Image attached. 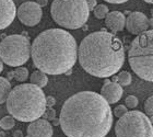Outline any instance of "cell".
<instances>
[{"instance_id":"14","label":"cell","mask_w":153,"mask_h":137,"mask_svg":"<svg viewBox=\"0 0 153 137\" xmlns=\"http://www.w3.org/2000/svg\"><path fill=\"white\" fill-rule=\"evenodd\" d=\"M105 24L113 33L121 32L126 26V18L120 11H112L105 18Z\"/></svg>"},{"instance_id":"9","label":"cell","mask_w":153,"mask_h":137,"mask_svg":"<svg viewBox=\"0 0 153 137\" xmlns=\"http://www.w3.org/2000/svg\"><path fill=\"white\" fill-rule=\"evenodd\" d=\"M16 16L22 24L26 26H35L41 22L43 11H42V7L38 6L37 2L26 1L19 7V9L16 11Z\"/></svg>"},{"instance_id":"34","label":"cell","mask_w":153,"mask_h":137,"mask_svg":"<svg viewBox=\"0 0 153 137\" xmlns=\"http://www.w3.org/2000/svg\"><path fill=\"white\" fill-rule=\"evenodd\" d=\"M26 137H30V136H29V135H27V136H26Z\"/></svg>"},{"instance_id":"24","label":"cell","mask_w":153,"mask_h":137,"mask_svg":"<svg viewBox=\"0 0 153 137\" xmlns=\"http://www.w3.org/2000/svg\"><path fill=\"white\" fill-rule=\"evenodd\" d=\"M44 115H45V120H53V121H54L55 116H56V111L51 108V109H48V110H46Z\"/></svg>"},{"instance_id":"10","label":"cell","mask_w":153,"mask_h":137,"mask_svg":"<svg viewBox=\"0 0 153 137\" xmlns=\"http://www.w3.org/2000/svg\"><path fill=\"white\" fill-rule=\"evenodd\" d=\"M149 25H150V21L148 19V16L139 11L131 12L126 19V29L131 34L139 35L142 32H146Z\"/></svg>"},{"instance_id":"32","label":"cell","mask_w":153,"mask_h":137,"mask_svg":"<svg viewBox=\"0 0 153 137\" xmlns=\"http://www.w3.org/2000/svg\"><path fill=\"white\" fill-rule=\"evenodd\" d=\"M2 69H3V61H2V59L0 58V73L2 71Z\"/></svg>"},{"instance_id":"25","label":"cell","mask_w":153,"mask_h":137,"mask_svg":"<svg viewBox=\"0 0 153 137\" xmlns=\"http://www.w3.org/2000/svg\"><path fill=\"white\" fill-rule=\"evenodd\" d=\"M46 103H47L48 108H51V106H54L55 105L56 100H55L54 97H46Z\"/></svg>"},{"instance_id":"30","label":"cell","mask_w":153,"mask_h":137,"mask_svg":"<svg viewBox=\"0 0 153 137\" xmlns=\"http://www.w3.org/2000/svg\"><path fill=\"white\" fill-rule=\"evenodd\" d=\"M7 76H8V78H7L8 80L13 79V78H14V71H9V73H7Z\"/></svg>"},{"instance_id":"21","label":"cell","mask_w":153,"mask_h":137,"mask_svg":"<svg viewBox=\"0 0 153 137\" xmlns=\"http://www.w3.org/2000/svg\"><path fill=\"white\" fill-rule=\"evenodd\" d=\"M144 112L148 116L153 118V96L149 97L144 102Z\"/></svg>"},{"instance_id":"19","label":"cell","mask_w":153,"mask_h":137,"mask_svg":"<svg viewBox=\"0 0 153 137\" xmlns=\"http://www.w3.org/2000/svg\"><path fill=\"white\" fill-rule=\"evenodd\" d=\"M93 13H94V16L96 19H104L109 13L108 7L105 4H97L95 7V9L93 10Z\"/></svg>"},{"instance_id":"20","label":"cell","mask_w":153,"mask_h":137,"mask_svg":"<svg viewBox=\"0 0 153 137\" xmlns=\"http://www.w3.org/2000/svg\"><path fill=\"white\" fill-rule=\"evenodd\" d=\"M29 78V70L25 67H18L14 70V79L19 82H23Z\"/></svg>"},{"instance_id":"28","label":"cell","mask_w":153,"mask_h":137,"mask_svg":"<svg viewBox=\"0 0 153 137\" xmlns=\"http://www.w3.org/2000/svg\"><path fill=\"white\" fill-rule=\"evenodd\" d=\"M36 2H37L38 6H41L42 8L43 7H46L48 3V0H36Z\"/></svg>"},{"instance_id":"2","label":"cell","mask_w":153,"mask_h":137,"mask_svg":"<svg viewBox=\"0 0 153 137\" xmlns=\"http://www.w3.org/2000/svg\"><path fill=\"white\" fill-rule=\"evenodd\" d=\"M31 57L38 70L47 75H62L76 63L78 45L66 30L48 29L34 38Z\"/></svg>"},{"instance_id":"8","label":"cell","mask_w":153,"mask_h":137,"mask_svg":"<svg viewBox=\"0 0 153 137\" xmlns=\"http://www.w3.org/2000/svg\"><path fill=\"white\" fill-rule=\"evenodd\" d=\"M116 137H153V125L147 114L129 111L115 125Z\"/></svg>"},{"instance_id":"1","label":"cell","mask_w":153,"mask_h":137,"mask_svg":"<svg viewBox=\"0 0 153 137\" xmlns=\"http://www.w3.org/2000/svg\"><path fill=\"white\" fill-rule=\"evenodd\" d=\"M59 121L67 137H105L112 128L113 112L100 93L82 91L65 101Z\"/></svg>"},{"instance_id":"13","label":"cell","mask_w":153,"mask_h":137,"mask_svg":"<svg viewBox=\"0 0 153 137\" xmlns=\"http://www.w3.org/2000/svg\"><path fill=\"white\" fill-rule=\"evenodd\" d=\"M101 96L109 103V104H115L117 103L123 97V88L120 85L114 81L105 80V83L103 85L101 89Z\"/></svg>"},{"instance_id":"6","label":"cell","mask_w":153,"mask_h":137,"mask_svg":"<svg viewBox=\"0 0 153 137\" xmlns=\"http://www.w3.org/2000/svg\"><path fill=\"white\" fill-rule=\"evenodd\" d=\"M51 14L53 20L61 28L76 30L86 23L90 8L86 0H54Z\"/></svg>"},{"instance_id":"5","label":"cell","mask_w":153,"mask_h":137,"mask_svg":"<svg viewBox=\"0 0 153 137\" xmlns=\"http://www.w3.org/2000/svg\"><path fill=\"white\" fill-rule=\"evenodd\" d=\"M128 61L139 78L153 82V29L132 40L128 51Z\"/></svg>"},{"instance_id":"31","label":"cell","mask_w":153,"mask_h":137,"mask_svg":"<svg viewBox=\"0 0 153 137\" xmlns=\"http://www.w3.org/2000/svg\"><path fill=\"white\" fill-rule=\"evenodd\" d=\"M53 123H54V125H58V124L60 125V121H59V118H58V120H57V118H55Z\"/></svg>"},{"instance_id":"33","label":"cell","mask_w":153,"mask_h":137,"mask_svg":"<svg viewBox=\"0 0 153 137\" xmlns=\"http://www.w3.org/2000/svg\"><path fill=\"white\" fill-rule=\"evenodd\" d=\"M143 1H146V2H148V3H152L153 4V0H143Z\"/></svg>"},{"instance_id":"16","label":"cell","mask_w":153,"mask_h":137,"mask_svg":"<svg viewBox=\"0 0 153 137\" xmlns=\"http://www.w3.org/2000/svg\"><path fill=\"white\" fill-rule=\"evenodd\" d=\"M11 83L7 78L0 77V104L7 102L8 97L11 92Z\"/></svg>"},{"instance_id":"23","label":"cell","mask_w":153,"mask_h":137,"mask_svg":"<svg viewBox=\"0 0 153 137\" xmlns=\"http://www.w3.org/2000/svg\"><path fill=\"white\" fill-rule=\"evenodd\" d=\"M127 112H128V110L126 105H117V106L114 109V115L117 116L118 118H123Z\"/></svg>"},{"instance_id":"7","label":"cell","mask_w":153,"mask_h":137,"mask_svg":"<svg viewBox=\"0 0 153 137\" xmlns=\"http://www.w3.org/2000/svg\"><path fill=\"white\" fill-rule=\"evenodd\" d=\"M32 45L22 34L6 36L0 42V58L8 66L21 67L31 57Z\"/></svg>"},{"instance_id":"12","label":"cell","mask_w":153,"mask_h":137,"mask_svg":"<svg viewBox=\"0 0 153 137\" xmlns=\"http://www.w3.org/2000/svg\"><path fill=\"white\" fill-rule=\"evenodd\" d=\"M26 132L30 137H53V126L45 118L31 122Z\"/></svg>"},{"instance_id":"27","label":"cell","mask_w":153,"mask_h":137,"mask_svg":"<svg viewBox=\"0 0 153 137\" xmlns=\"http://www.w3.org/2000/svg\"><path fill=\"white\" fill-rule=\"evenodd\" d=\"M106 2H109V3H114V4H118V3H124V2H127L128 0H104Z\"/></svg>"},{"instance_id":"17","label":"cell","mask_w":153,"mask_h":137,"mask_svg":"<svg viewBox=\"0 0 153 137\" xmlns=\"http://www.w3.org/2000/svg\"><path fill=\"white\" fill-rule=\"evenodd\" d=\"M113 79H114V82H117L118 85H120V86H123V87L129 86L131 83V81H132L130 73H128V71H120V73H118L117 76H115Z\"/></svg>"},{"instance_id":"15","label":"cell","mask_w":153,"mask_h":137,"mask_svg":"<svg viewBox=\"0 0 153 137\" xmlns=\"http://www.w3.org/2000/svg\"><path fill=\"white\" fill-rule=\"evenodd\" d=\"M30 81H31V83L39 87V88H44V87L47 86L48 83L47 73H43L38 69L35 70V71H33L31 77H30Z\"/></svg>"},{"instance_id":"22","label":"cell","mask_w":153,"mask_h":137,"mask_svg":"<svg viewBox=\"0 0 153 137\" xmlns=\"http://www.w3.org/2000/svg\"><path fill=\"white\" fill-rule=\"evenodd\" d=\"M138 98L134 96H128L126 99H125V103H126V106L129 109H134L138 105Z\"/></svg>"},{"instance_id":"18","label":"cell","mask_w":153,"mask_h":137,"mask_svg":"<svg viewBox=\"0 0 153 137\" xmlns=\"http://www.w3.org/2000/svg\"><path fill=\"white\" fill-rule=\"evenodd\" d=\"M16 125V118L11 116V115H7V116H3L1 120H0V127L4 130V131H9L11 128L14 127Z\"/></svg>"},{"instance_id":"4","label":"cell","mask_w":153,"mask_h":137,"mask_svg":"<svg viewBox=\"0 0 153 137\" xmlns=\"http://www.w3.org/2000/svg\"><path fill=\"white\" fill-rule=\"evenodd\" d=\"M7 110L20 122H33L46 112V97L42 88L33 83L14 87L7 100Z\"/></svg>"},{"instance_id":"26","label":"cell","mask_w":153,"mask_h":137,"mask_svg":"<svg viewBox=\"0 0 153 137\" xmlns=\"http://www.w3.org/2000/svg\"><path fill=\"white\" fill-rule=\"evenodd\" d=\"M86 1H88V4H89L90 11H91V10H94L95 9V7L97 6L96 0H86Z\"/></svg>"},{"instance_id":"29","label":"cell","mask_w":153,"mask_h":137,"mask_svg":"<svg viewBox=\"0 0 153 137\" xmlns=\"http://www.w3.org/2000/svg\"><path fill=\"white\" fill-rule=\"evenodd\" d=\"M13 137H23V133L21 131L13 132Z\"/></svg>"},{"instance_id":"3","label":"cell","mask_w":153,"mask_h":137,"mask_svg":"<svg viewBox=\"0 0 153 137\" xmlns=\"http://www.w3.org/2000/svg\"><path fill=\"white\" fill-rule=\"evenodd\" d=\"M81 67L91 76L108 78L125 63V48L119 38L104 30L86 35L78 47Z\"/></svg>"},{"instance_id":"11","label":"cell","mask_w":153,"mask_h":137,"mask_svg":"<svg viewBox=\"0 0 153 137\" xmlns=\"http://www.w3.org/2000/svg\"><path fill=\"white\" fill-rule=\"evenodd\" d=\"M16 11L13 0H0V30L6 29L13 22Z\"/></svg>"}]
</instances>
